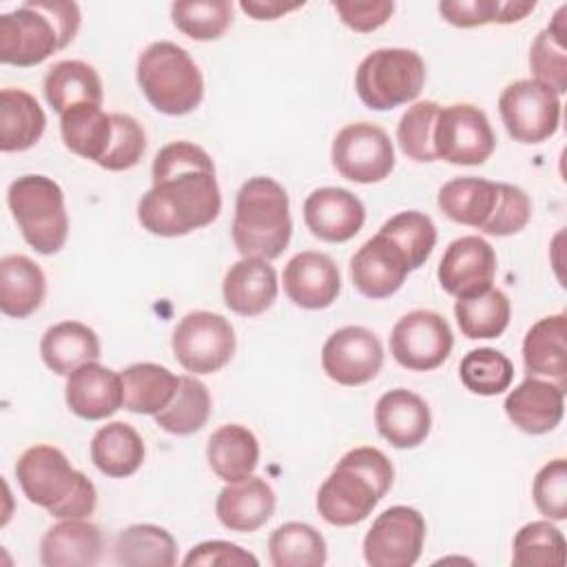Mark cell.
I'll return each instance as SVG.
<instances>
[{
    "instance_id": "obj_2",
    "label": "cell",
    "mask_w": 567,
    "mask_h": 567,
    "mask_svg": "<svg viewBox=\"0 0 567 567\" xmlns=\"http://www.w3.org/2000/svg\"><path fill=\"white\" fill-rule=\"evenodd\" d=\"M394 470L390 458L370 445L354 447L341 456L317 492L319 516L334 527L365 520L390 492Z\"/></svg>"
},
{
    "instance_id": "obj_37",
    "label": "cell",
    "mask_w": 567,
    "mask_h": 567,
    "mask_svg": "<svg viewBox=\"0 0 567 567\" xmlns=\"http://www.w3.org/2000/svg\"><path fill=\"white\" fill-rule=\"evenodd\" d=\"M456 323L467 339H496L501 337L512 317L509 297L501 288H487L478 295L456 299L454 303Z\"/></svg>"
},
{
    "instance_id": "obj_3",
    "label": "cell",
    "mask_w": 567,
    "mask_h": 567,
    "mask_svg": "<svg viewBox=\"0 0 567 567\" xmlns=\"http://www.w3.org/2000/svg\"><path fill=\"white\" fill-rule=\"evenodd\" d=\"M80 7L69 0H29L0 16V62L35 66L73 42Z\"/></svg>"
},
{
    "instance_id": "obj_18",
    "label": "cell",
    "mask_w": 567,
    "mask_h": 567,
    "mask_svg": "<svg viewBox=\"0 0 567 567\" xmlns=\"http://www.w3.org/2000/svg\"><path fill=\"white\" fill-rule=\"evenodd\" d=\"M410 270L403 250L383 233L363 241L350 259V279L368 299L392 297L403 286Z\"/></svg>"
},
{
    "instance_id": "obj_28",
    "label": "cell",
    "mask_w": 567,
    "mask_h": 567,
    "mask_svg": "<svg viewBox=\"0 0 567 567\" xmlns=\"http://www.w3.org/2000/svg\"><path fill=\"white\" fill-rule=\"evenodd\" d=\"M40 354L51 372L69 377L78 368L100 359V339L82 321H60L42 334Z\"/></svg>"
},
{
    "instance_id": "obj_50",
    "label": "cell",
    "mask_w": 567,
    "mask_h": 567,
    "mask_svg": "<svg viewBox=\"0 0 567 567\" xmlns=\"http://www.w3.org/2000/svg\"><path fill=\"white\" fill-rule=\"evenodd\" d=\"M498 4L501 0H447L439 2V13L454 27L474 29L496 22Z\"/></svg>"
},
{
    "instance_id": "obj_33",
    "label": "cell",
    "mask_w": 567,
    "mask_h": 567,
    "mask_svg": "<svg viewBox=\"0 0 567 567\" xmlns=\"http://www.w3.org/2000/svg\"><path fill=\"white\" fill-rule=\"evenodd\" d=\"M91 461L109 478H126L144 463V441L124 421L102 425L91 439Z\"/></svg>"
},
{
    "instance_id": "obj_5",
    "label": "cell",
    "mask_w": 567,
    "mask_h": 567,
    "mask_svg": "<svg viewBox=\"0 0 567 567\" xmlns=\"http://www.w3.org/2000/svg\"><path fill=\"white\" fill-rule=\"evenodd\" d=\"M16 478L27 501L55 518H86L95 509V485L53 445L27 447L16 463Z\"/></svg>"
},
{
    "instance_id": "obj_52",
    "label": "cell",
    "mask_w": 567,
    "mask_h": 567,
    "mask_svg": "<svg viewBox=\"0 0 567 567\" xmlns=\"http://www.w3.org/2000/svg\"><path fill=\"white\" fill-rule=\"evenodd\" d=\"M536 9V2H518V0H501L496 24H512L520 22L527 13Z\"/></svg>"
},
{
    "instance_id": "obj_43",
    "label": "cell",
    "mask_w": 567,
    "mask_h": 567,
    "mask_svg": "<svg viewBox=\"0 0 567 567\" xmlns=\"http://www.w3.org/2000/svg\"><path fill=\"white\" fill-rule=\"evenodd\" d=\"M173 24L188 38L208 42L226 33L233 22V4L228 0H182L171 4Z\"/></svg>"
},
{
    "instance_id": "obj_29",
    "label": "cell",
    "mask_w": 567,
    "mask_h": 567,
    "mask_svg": "<svg viewBox=\"0 0 567 567\" xmlns=\"http://www.w3.org/2000/svg\"><path fill=\"white\" fill-rule=\"evenodd\" d=\"M47 295L42 268L27 255H7L0 261V310L11 319L33 315Z\"/></svg>"
},
{
    "instance_id": "obj_23",
    "label": "cell",
    "mask_w": 567,
    "mask_h": 567,
    "mask_svg": "<svg viewBox=\"0 0 567 567\" xmlns=\"http://www.w3.org/2000/svg\"><path fill=\"white\" fill-rule=\"evenodd\" d=\"M64 399L69 410L84 421H102L124 405L120 372L91 361L66 377Z\"/></svg>"
},
{
    "instance_id": "obj_12",
    "label": "cell",
    "mask_w": 567,
    "mask_h": 567,
    "mask_svg": "<svg viewBox=\"0 0 567 567\" xmlns=\"http://www.w3.org/2000/svg\"><path fill=\"white\" fill-rule=\"evenodd\" d=\"M501 120L514 142L540 144L560 124V95L538 80H516L498 97Z\"/></svg>"
},
{
    "instance_id": "obj_9",
    "label": "cell",
    "mask_w": 567,
    "mask_h": 567,
    "mask_svg": "<svg viewBox=\"0 0 567 567\" xmlns=\"http://www.w3.org/2000/svg\"><path fill=\"white\" fill-rule=\"evenodd\" d=\"M425 84V62L412 49L388 47L368 53L354 73V91L372 111L414 102Z\"/></svg>"
},
{
    "instance_id": "obj_10",
    "label": "cell",
    "mask_w": 567,
    "mask_h": 567,
    "mask_svg": "<svg viewBox=\"0 0 567 567\" xmlns=\"http://www.w3.org/2000/svg\"><path fill=\"white\" fill-rule=\"evenodd\" d=\"M177 363L193 374H213L226 368L235 354L237 339L230 321L210 310L184 315L171 337Z\"/></svg>"
},
{
    "instance_id": "obj_4",
    "label": "cell",
    "mask_w": 567,
    "mask_h": 567,
    "mask_svg": "<svg viewBox=\"0 0 567 567\" xmlns=\"http://www.w3.org/2000/svg\"><path fill=\"white\" fill-rule=\"evenodd\" d=\"M436 204L456 224L478 228L492 237L520 233L532 217L529 195L505 182L454 177L439 188Z\"/></svg>"
},
{
    "instance_id": "obj_35",
    "label": "cell",
    "mask_w": 567,
    "mask_h": 567,
    "mask_svg": "<svg viewBox=\"0 0 567 567\" xmlns=\"http://www.w3.org/2000/svg\"><path fill=\"white\" fill-rule=\"evenodd\" d=\"M124 408L135 414H157L177 392L179 377L159 363H133L120 372Z\"/></svg>"
},
{
    "instance_id": "obj_36",
    "label": "cell",
    "mask_w": 567,
    "mask_h": 567,
    "mask_svg": "<svg viewBox=\"0 0 567 567\" xmlns=\"http://www.w3.org/2000/svg\"><path fill=\"white\" fill-rule=\"evenodd\" d=\"M60 135L71 153L100 164L113 135L111 113L95 104L75 106L60 115Z\"/></svg>"
},
{
    "instance_id": "obj_7",
    "label": "cell",
    "mask_w": 567,
    "mask_h": 567,
    "mask_svg": "<svg viewBox=\"0 0 567 567\" xmlns=\"http://www.w3.org/2000/svg\"><path fill=\"white\" fill-rule=\"evenodd\" d=\"M135 73L148 104L164 115H186L202 104V71L188 51L175 42L148 44L137 58Z\"/></svg>"
},
{
    "instance_id": "obj_45",
    "label": "cell",
    "mask_w": 567,
    "mask_h": 567,
    "mask_svg": "<svg viewBox=\"0 0 567 567\" xmlns=\"http://www.w3.org/2000/svg\"><path fill=\"white\" fill-rule=\"evenodd\" d=\"M441 104L432 100H421L408 106L396 124V142L408 159L414 162H436L434 151V124Z\"/></svg>"
},
{
    "instance_id": "obj_40",
    "label": "cell",
    "mask_w": 567,
    "mask_h": 567,
    "mask_svg": "<svg viewBox=\"0 0 567 567\" xmlns=\"http://www.w3.org/2000/svg\"><path fill=\"white\" fill-rule=\"evenodd\" d=\"M567 4H563L551 22L536 35L529 49V66L534 80L547 84L558 95L567 91V51H565V33H567Z\"/></svg>"
},
{
    "instance_id": "obj_26",
    "label": "cell",
    "mask_w": 567,
    "mask_h": 567,
    "mask_svg": "<svg viewBox=\"0 0 567 567\" xmlns=\"http://www.w3.org/2000/svg\"><path fill=\"white\" fill-rule=\"evenodd\" d=\"M275 489L261 476H248L237 483H228L215 501V514L219 523L230 532H257L275 514Z\"/></svg>"
},
{
    "instance_id": "obj_8",
    "label": "cell",
    "mask_w": 567,
    "mask_h": 567,
    "mask_svg": "<svg viewBox=\"0 0 567 567\" xmlns=\"http://www.w3.org/2000/svg\"><path fill=\"white\" fill-rule=\"evenodd\" d=\"M9 210L24 241L40 255H55L69 237L64 193L47 175H22L9 184Z\"/></svg>"
},
{
    "instance_id": "obj_22",
    "label": "cell",
    "mask_w": 567,
    "mask_h": 567,
    "mask_svg": "<svg viewBox=\"0 0 567 567\" xmlns=\"http://www.w3.org/2000/svg\"><path fill=\"white\" fill-rule=\"evenodd\" d=\"M374 425L392 447L412 450L421 445L432 430L430 405L412 390H388L374 405Z\"/></svg>"
},
{
    "instance_id": "obj_17",
    "label": "cell",
    "mask_w": 567,
    "mask_h": 567,
    "mask_svg": "<svg viewBox=\"0 0 567 567\" xmlns=\"http://www.w3.org/2000/svg\"><path fill=\"white\" fill-rule=\"evenodd\" d=\"M436 277L441 288L456 299L478 295L494 284L496 252L483 237L463 235L445 248Z\"/></svg>"
},
{
    "instance_id": "obj_31",
    "label": "cell",
    "mask_w": 567,
    "mask_h": 567,
    "mask_svg": "<svg viewBox=\"0 0 567 567\" xmlns=\"http://www.w3.org/2000/svg\"><path fill=\"white\" fill-rule=\"evenodd\" d=\"M206 458L217 478L237 483L255 472L259 463V441L246 425L228 423L210 434Z\"/></svg>"
},
{
    "instance_id": "obj_11",
    "label": "cell",
    "mask_w": 567,
    "mask_h": 567,
    "mask_svg": "<svg viewBox=\"0 0 567 567\" xmlns=\"http://www.w3.org/2000/svg\"><path fill=\"white\" fill-rule=\"evenodd\" d=\"M496 148V135L483 109L456 102L439 109L434 124L436 157L454 166L485 164Z\"/></svg>"
},
{
    "instance_id": "obj_51",
    "label": "cell",
    "mask_w": 567,
    "mask_h": 567,
    "mask_svg": "<svg viewBox=\"0 0 567 567\" xmlns=\"http://www.w3.org/2000/svg\"><path fill=\"white\" fill-rule=\"evenodd\" d=\"M241 11L248 13L252 20H277L295 9L303 7L301 2H284V0H241Z\"/></svg>"
},
{
    "instance_id": "obj_25",
    "label": "cell",
    "mask_w": 567,
    "mask_h": 567,
    "mask_svg": "<svg viewBox=\"0 0 567 567\" xmlns=\"http://www.w3.org/2000/svg\"><path fill=\"white\" fill-rule=\"evenodd\" d=\"M104 549L102 532L84 518H60L40 540V563L44 567H93Z\"/></svg>"
},
{
    "instance_id": "obj_47",
    "label": "cell",
    "mask_w": 567,
    "mask_h": 567,
    "mask_svg": "<svg viewBox=\"0 0 567 567\" xmlns=\"http://www.w3.org/2000/svg\"><path fill=\"white\" fill-rule=\"evenodd\" d=\"M536 509L549 520L567 518V461L554 458L545 463L532 483Z\"/></svg>"
},
{
    "instance_id": "obj_24",
    "label": "cell",
    "mask_w": 567,
    "mask_h": 567,
    "mask_svg": "<svg viewBox=\"0 0 567 567\" xmlns=\"http://www.w3.org/2000/svg\"><path fill=\"white\" fill-rule=\"evenodd\" d=\"M221 295L226 308L235 315L257 317L277 301V272L268 259L241 257L226 270Z\"/></svg>"
},
{
    "instance_id": "obj_32",
    "label": "cell",
    "mask_w": 567,
    "mask_h": 567,
    "mask_svg": "<svg viewBox=\"0 0 567 567\" xmlns=\"http://www.w3.org/2000/svg\"><path fill=\"white\" fill-rule=\"evenodd\" d=\"M47 128V115L24 89L0 91V151L20 153L35 146Z\"/></svg>"
},
{
    "instance_id": "obj_15",
    "label": "cell",
    "mask_w": 567,
    "mask_h": 567,
    "mask_svg": "<svg viewBox=\"0 0 567 567\" xmlns=\"http://www.w3.org/2000/svg\"><path fill=\"white\" fill-rule=\"evenodd\" d=\"M423 543V514L408 505H392L372 520L363 538V558L370 567H412L421 558Z\"/></svg>"
},
{
    "instance_id": "obj_41",
    "label": "cell",
    "mask_w": 567,
    "mask_h": 567,
    "mask_svg": "<svg viewBox=\"0 0 567 567\" xmlns=\"http://www.w3.org/2000/svg\"><path fill=\"white\" fill-rule=\"evenodd\" d=\"M565 563V536L547 520L523 525L512 543V565L516 567H560Z\"/></svg>"
},
{
    "instance_id": "obj_44",
    "label": "cell",
    "mask_w": 567,
    "mask_h": 567,
    "mask_svg": "<svg viewBox=\"0 0 567 567\" xmlns=\"http://www.w3.org/2000/svg\"><path fill=\"white\" fill-rule=\"evenodd\" d=\"M379 233L390 237L403 250L412 270L421 268L436 246V226L432 217L421 210H401L392 215Z\"/></svg>"
},
{
    "instance_id": "obj_39",
    "label": "cell",
    "mask_w": 567,
    "mask_h": 567,
    "mask_svg": "<svg viewBox=\"0 0 567 567\" xmlns=\"http://www.w3.org/2000/svg\"><path fill=\"white\" fill-rule=\"evenodd\" d=\"M268 556L275 567H321L328 558V547L312 525L290 520L268 536Z\"/></svg>"
},
{
    "instance_id": "obj_38",
    "label": "cell",
    "mask_w": 567,
    "mask_h": 567,
    "mask_svg": "<svg viewBox=\"0 0 567 567\" xmlns=\"http://www.w3.org/2000/svg\"><path fill=\"white\" fill-rule=\"evenodd\" d=\"M210 392L193 374L179 377V385L171 403L155 414L157 427L175 436H188L199 432L210 416Z\"/></svg>"
},
{
    "instance_id": "obj_20",
    "label": "cell",
    "mask_w": 567,
    "mask_h": 567,
    "mask_svg": "<svg viewBox=\"0 0 567 567\" xmlns=\"http://www.w3.org/2000/svg\"><path fill=\"white\" fill-rule=\"evenodd\" d=\"M284 292L303 310L332 306L341 292V275L334 259L317 250L297 252L284 268Z\"/></svg>"
},
{
    "instance_id": "obj_46",
    "label": "cell",
    "mask_w": 567,
    "mask_h": 567,
    "mask_svg": "<svg viewBox=\"0 0 567 567\" xmlns=\"http://www.w3.org/2000/svg\"><path fill=\"white\" fill-rule=\"evenodd\" d=\"M111 144L97 166L106 171H128L140 164L146 151V133L142 124L126 113H111Z\"/></svg>"
},
{
    "instance_id": "obj_27",
    "label": "cell",
    "mask_w": 567,
    "mask_h": 567,
    "mask_svg": "<svg viewBox=\"0 0 567 567\" xmlns=\"http://www.w3.org/2000/svg\"><path fill=\"white\" fill-rule=\"evenodd\" d=\"M567 315L538 319L523 339V363L529 377H547L560 385L567 381Z\"/></svg>"
},
{
    "instance_id": "obj_48",
    "label": "cell",
    "mask_w": 567,
    "mask_h": 567,
    "mask_svg": "<svg viewBox=\"0 0 567 567\" xmlns=\"http://www.w3.org/2000/svg\"><path fill=\"white\" fill-rule=\"evenodd\" d=\"M186 567H193V565H204V567H215V565H221V567H244V565H250V567H257L259 560L257 556H252L250 551H246L244 547L235 545V543H228V540H204L199 545H195L182 560Z\"/></svg>"
},
{
    "instance_id": "obj_19",
    "label": "cell",
    "mask_w": 567,
    "mask_h": 567,
    "mask_svg": "<svg viewBox=\"0 0 567 567\" xmlns=\"http://www.w3.org/2000/svg\"><path fill=\"white\" fill-rule=\"evenodd\" d=\"M303 221L317 239L343 244L363 228L365 206L348 188L323 186L306 197Z\"/></svg>"
},
{
    "instance_id": "obj_6",
    "label": "cell",
    "mask_w": 567,
    "mask_h": 567,
    "mask_svg": "<svg viewBox=\"0 0 567 567\" xmlns=\"http://www.w3.org/2000/svg\"><path fill=\"white\" fill-rule=\"evenodd\" d=\"M233 244L241 257L277 259L292 235L290 199L286 188L272 177H250L235 197Z\"/></svg>"
},
{
    "instance_id": "obj_13",
    "label": "cell",
    "mask_w": 567,
    "mask_h": 567,
    "mask_svg": "<svg viewBox=\"0 0 567 567\" xmlns=\"http://www.w3.org/2000/svg\"><path fill=\"white\" fill-rule=\"evenodd\" d=\"M330 159L341 177L357 184H377L394 168V146L379 124L354 122L334 135Z\"/></svg>"
},
{
    "instance_id": "obj_1",
    "label": "cell",
    "mask_w": 567,
    "mask_h": 567,
    "mask_svg": "<svg viewBox=\"0 0 567 567\" xmlns=\"http://www.w3.org/2000/svg\"><path fill=\"white\" fill-rule=\"evenodd\" d=\"M153 186L137 202V219L157 237H182L213 224L221 193L210 155L186 140L162 146L151 168Z\"/></svg>"
},
{
    "instance_id": "obj_21",
    "label": "cell",
    "mask_w": 567,
    "mask_h": 567,
    "mask_svg": "<svg viewBox=\"0 0 567 567\" xmlns=\"http://www.w3.org/2000/svg\"><path fill=\"white\" fill-rule=\"evenodd\" d=\"M505 414L507 419L525 434L540 436L551 432L565 414V385L527 377L505 396Z\"/></svg>"
},
{
    "instance_id": "obj_16",
    "label": "cell",
    "mask_w": 567,
    "mask_h": 567,
    "mask_svg": "<svg viewBox=\"0 0 567 567\" xmlns=\"http://www.w3.org/2000/svg\"><path fill=\"white\" fill-rule=\"evenodd\" d=\"M381 365V339L365 326H343L321 348V368L339 385H363L379 374Z\"/></svg>"
},
{
    "instance_id": "obj_42",
    "label": "cell",
    "mask_w": 567,
    "mask_h": 567,
    "mask_svg": "<svg viewBox=\"0 0 567 567\" xmlns=\"http://www.w3.org/2000/svg\"><path fill=\"white\" fill-rule=\"evenodd\" d=\"M458 377L472 394L496 396L512 385L514 365L501 350L474 348L461 359Z\"/></svg>"
},
{
    "instance_id": "obj_34",
    "label": "cell",
    "mask_w": 567,
    "mask_h": 567,
    "mask_svg": "<svg viewBox=\"0 0 567 567\" xmlns=\"http://www.w3.org/2000/svg\"><path fill=\"white\" fill-rule=\"evenodd\" d=\"M113 560L122 567H173L177 563V540L159 525H128L115 536Z\"/></svg>"
},
{
    "instance_id": "obj_30",
    "label": "cell",
    "mask_w": 567,
    "mask_h": 567,
    "mask_svg": "<svg viewBox=\"0 0 567 567\" xmlns=\"http://www.w3.org/2000/svg\"><path fill=\"white\" fill-rule=\"evenodd\" d=\"M44 100L62 115L82 104L102 106V80L97 71L82 60H60L44 75Z\"/></svg>"
},
{
    "instance_id": "obj_14",
    "label": "cell",
    "mask_w": 567,
    "mask_h": 567,
    "mask_svg": "<svg viewBox=\"0 0 567 567\" xmlns=\"http://www.w3.org/2000/svg\"><path fill=\"white\" fill-rule=\"evenodd\" d=\"M454 348V334L443 315L434 310H412L403 315L390 332L394 361L412 372H430L443 365Z\"/></svg>"
},
{
    "instance_id": "obj_49",
    "label": "cell",
    "mask_w": 567,
    "mask_h": 567,
    "mask_svg": "<svg viewBox=\"0 0 567 567\" xmlns=\"http://www.w3.org/2000/svg\"><path fill=\"white\" fill-rule=\"evenodd\" d=\"M332 9L337 11L339 20L357 31V33H370L379 27H383L390 16L394 13V2L388 0H377V2H332Z\"/></svg>"
}]
</instances>
